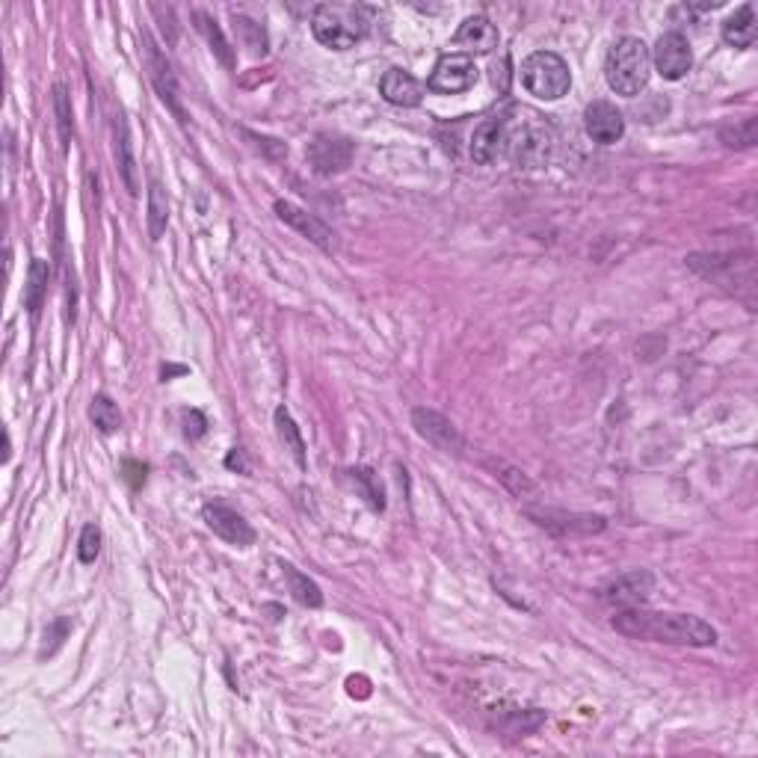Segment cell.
<instances>
[{
	"mask_svg": "<svg viewBox=\"0 0 758 758\" xmlns=\"http://www.w3.org/2000/svg\"><path fill=\"white\" fill-rule=\"evenodd\" d=\"M610 625L631 637V640H649V643H670V646H696L708 649L717 643V631L690 613H661V610H643V607H625L619 610Z\"/></svg>",
	"mask_w": 758,
	"mask_h": 758,
	"instance_id": "6da1fadb",
	"label": "cell"
},
{
	"mask_svg": "<svg viewBox=\"0 0 758 758\" xmlns=\"http://www.w3.org/2000/svg\"><path fill=\"white\" fill-rule=\"evenodd\" d=\"M371 9L362 3H320L311 15V33L332 51H347L368 36Z\"/></svg>",
	"mask_w": 758,
	"mask_h": 758,
	"instance_id": "7a4b0ae2",
	"label": "cell"
},
{
	"mask_svg": "<svg viewBox=\"0 0 758 758\" xmlns=\"http://www.w3.org/2000/svg\"><path fill=\"white\" fill-rule=\"evenodd\" d=\"M649 75H652V51L643 39L625 36V39L613 42V48L607 51L605 77L607 86L616 95L637 98L646 89Z\"/></svg>",
	"mask_w": 758,
	"mask_h": 758,
	"instance_id": "3957f363",
	"label": "cell"
},
{
	"mask_svg": "<svg viewBox=\"0 0 758 758\" xmlns=\"http://www.w3.org/2000/svg\"><path fill=\"white\" fill-rule=\"evenodd\" d=\"M504 152L510 154V160L519 169H539V166H545L551 160L554 134H551V128L539 116L522 110L516 122H507Z\"/></svg>",
	"mask_w": 758,
	"mask_h": 758,
	"instance_id": "277c9868",
	"label": "cell"
},
{
	"mask_svg": "<svg viewBox=\"0 0 758 758\" xmlns=\"http://www.w3.org/2000/svg\"><path fill=\"white\" fill-rule=\"evenodd\" d=\"M522 86L539 101H557L569 92L572 72L554 51H536L522 63Z\"/></svg>",
	"mask_w": 758,
	"mask_h": 758,
	"instance_id": "5b68a950",
	"label": "cell"
},
{
	"mask_svg": "<svg viewBox=\"0 0 758 758\" xmlns=\"http://www.w3.org/2000/svg\"><path fill=\"white\" fill-rule=\"evenodd\" d=\"M143 60H146V69H149V80H152L154 92L157 98L172 110V116L187 125V113L181 107V89H178V80H175V72L166 60V54L157 48V42L152 39V33H143Z\"/></svg>",
	"mask_w": 758,
	"mask_h": 758,
	"instance_id": "8992f818",
	"label": "cell"
},
{
	"mask_svg": "<svg viewBox=\"0 0 758 758\" xmlns=\"http://www.w3.org/2000/svg\"><path fill=\"white\" fill-rule=\"evenodd\" d=\"M528 519L536 522L554 536H593L607 528L605 516L596 513H566V510H551V507H528Z\"/></svg>",
	"mask_w": 758,
	"mask_h": 758,
	"instance_id": "52a82bcc",
	"label": "cell"
},
{
	"mask_svg": "<svg viewBox=\"0 0 758 758\" xmlns=\"http://www.w3.org/2000/svg\"><path fill=\"white\" fill-rule=\"evenodd\" d=\"M353 152H356V146L347 137H341V134H317L308 143L305 157H308V163H311V169L317 175H338V172H344L353 163Z\"/></svg>",
	"mask_w": 758,
	"mask_h": 758,
	"instance_id": "ba28073f",
	"label": "cell"
},
{
	"mask_svg": "<svg viewBox=\"0 0 758 758\" xmlns=\"http://www.w3.org/2000/svg\"><path fill=\"white\" fill-rule=\"evenodd\" d=\"M477 83V66L468 54H442L427 86L439 95H456Z\"/></svg>",
	"mask_w": 758,
	"mask_h": 758,
	"instance_id": "9c48e42d",
	"label": "cell"
},
{
	"mask_svg": "<svg viewBox=\"0 0 758 758\" xmlns=\"http://www.w3.org/2000/svg\"><path fill=\"white\" fill-rule=\"evenodd\" d=\"M652 63H655L658 75L664 77V80H682V77L690 72V66H693V54H690L687 36L679 33V30L664 33V36L655 42Z\"/></svg>",
	"mask_w": 758,
	"mask_h": 758,
	"instance_id": "30bf717a",
	"label": "cell"
},
{
	"mask_svg": "<svg viewBox=\"0 0 758 758\" xmlns=\"http://www.w3.org/2000/svg\"><path fill=\"white\" fill-rule=\"evenodd\" d=\"M584 131L593 143L599 146H613L622 140L625 134V116L622 110H616V104L610 101H593L584 110Z\"/></svg>",
	"mask_w": 758,
	"mask_h": 758,
	"instance_id": "8fae6325",
	"label": "cell"
},
{
	"mask_svg": "<svg viewBox=\"0 0 758 758\" xmlns=\"http://www.w3.org/2000/svg\"><path fill=\"white\" fill-rule=\"evenodd\" d=\"M412 427L421 439H427L433 448H439L445 454H459V448H462V439H459L456 427L445 415H439L436 409H427V406L415 409L412 412Z\"/></svg>",
	"mask_w": 758,
	"mask_h": 758,
	"instance_id": "7c38bea8",
	"label": "cell"
},
{
	"mask_svg": "<svg viewBox=\"0 0 758 758\" xmlns=\"http://www.w3.org/2000/svg\"><path fill=\"white\" fill-rule=\"evenodd\" d=\"M202 519H205V525L217 533L220 539H226L228 545L246 548V545H252V542H255V531H252V525H249V522L237 513V510L226 507V504H205Z\"/></svg>",
	"mask_w": 758,
	"mask_h": 758,
	"instance_id": "4fadbf2b",
	"label": "cell"
},
{
	"mask_svg": "<svg viewBox=\"0 0 758 758\" xmlns=\"http://www.w3.org/2000/svg\"><path fill=\"white\" fill-rule=\"evenodd\" d=\"M273 211H276V217H279L282 223L297 228L303 237H308L311 243H317L323 252H332V249H335V231L326 226L323 220H317L314 214H308V211L291 205V202H285V199H279V202L273 205Z\"/></svg>",
	"mask_w": 758,
	"mask_h": 758,
	"instance_id": "5bb4252c",
	"label": "cell"
},
{
	"mask_svg": "<svg viewBox=\"0 0 758 758\" xmlns=\"http://www.w3.org/2000/svg\"><path fill=\"white\" fill-rule=\"evenodd\" d=\"M501 42L498 27L486 18V15H471L459 24L454 36L456 48H462L459 54H492Z\"/></svg>",
	"mask_w": 758,
	"mask_h": 758,
	"instance_id": "9a60e30c",
	"label": "cell"
},
{
	"mask_svg": "<svg viewBox=\"0 0 758 758\" xmlns=\"http://www.w3.org/2000/svg\"><path fill=\"white\" fill-rule=\"evenodd\" d=\"M504 137H507V119L504 116L483 119L471 134V160L480 163V166L498 160V154L504 152Z\"/></svg>",
	"mask_w": 758,
	"mask_h": 758,
	"instance_id": "2e32d148",
	"label": "cell"
},
{
	"mask_svg": "<svg viewBox=\"0 0 758 758\" xmlns=\"http://www.w3.org/2000/svg\"><path fill=\"white\" fill-rule=\"evenodd\" d=\"M379 92L394 107H418L424 101V86L403 69H388L379 80Z\"/></svg>",
	"mask_w": 758,
	"mask_h": 758,
	"instance_id": "e0dca14e",
	"label": "cell"
},
{
	"mask_svg": "<svg viewBox=\"0 0 758 758\" xmlns=\"http://www.w3.org/2000/svg\"><path fill=\"white\" fill-rule=\"evenodd\" d=\"M655 590V575L652 572H628L622 578H616L610 587H607L605 599L607 602H616V605H628L637 607L640 602H646Z\"/></svg>",
	"mask_w": 758,
	"mask_h": 758,
	"instance_id": "ac0fdd59",
	"label": "cell"
},
{
	"mask_svg": "<svg viewBox=\"0 0 758 758\" xmlns=\"http://www.w3.org/2000/svg\"><path fill=\"white\" fill-rule=\"evenodd\" d=\"M758 36V21L753 3H744L723 21V42L732 48H753Z\"/></svg>",
	"mask_w": 758,
	"mask_h": 758,
	"instance_id": "d6986e66",
	"label": "cell"
},
{
	"mask_svg": "<svg viewBox=\"0 0 758 758\" xmlns=\"http://www.w3.org/2000/svg\"><path fill=\"white\" fill-rule=\"evenodd\" d=\"M116 160H119V172H122V181L128 187L131 196L140 193V181H137V160H134V146H131V131H128V122H125V113L119 110L116 113Z\"/></svg>",
	"mask_w": 758,
	"mask_h": 758,
	"instance_id": "ffe728a7",
	"label": "cell"
},
{
	"mask_svg": "<svg viewBox=\"0 0 758 758\" xmlns=\"http://www.w3.org/2000/svg\"><path fill=\"white\" fill-rule=\"evenodd\" d=\"M48 279H51L48 261L36 258V261L30 264V270H27V285H24V308H27L33 317L39 314V308H42L45 297H48Z\"/></svg>",
	"mask_w": 758,
	"mask_h": 758,
	"instance_id": "44dd1931",
	"label": "cell"
},
{
	"mask_svg": "<svg viewBox=\"0 0 758 758\" xmlns=\"http://www.w3.org/2000/svg\"><path fill=\"white\" fill-rule=\"evenodd\" d=\"M193 18H196L199 33L208 39V45H211L214 57H217L226 69H234V51H231L228 39L223 36V27L217 24V18H211L208 12H193Z\"/></svg>",
	"mask_w": 758,
	"mask_h": 758,
	"instance_id": "7402d4cb",
	"label": "cell"
},
{
	"mask_svg": "<svg viewBox=\"0 0 758 758\" xmlns=\"http://www.w3.org/2000/svg\"><path fill=\"white\" fill-rule=\"evenodd\" d=\"M276 430H279V439H282L285 451H291V456L297 459V465L305 468L303 433H300V427L294 424V418L288 415V409H285V406H279V409H276Z\"/></svg>",
	"mask_w": 758,
	"mask_h": 758,
	"instance_id": "603a6c76",
	"label": "cell"
},
{
	"mask_svg": "<svg viewBox=\"0 0 758 758\" xmlns=\"http://www.w3.org/2000/svg\"><path fill=\"white\" fill-rule=\"evenodd\" d=\"M89 418L101 433H116L122 427V412L107 394H95L89 403Z\"/></svg>",
	"mask_w": 758,
	"mask_h": 758,
	"instance_id": "cb8c5ba5",
	"label": "cell"
},
{
	"mask_svg": "<svg viewBox=\"0 0 758 758\" xmlns=\"http://www.w3.org/2000/svg\"><path fill=\"white\" fill-rule=\"evenodd\" d=\"M285 569V578H288V584H291V593H294V599L305 607H320L323 605V593H320V587L303 575L300 569H294L291 563H285L282 566Z\"/></svg>",
	"mask_w": 758,
	"mask_h": 758,
	"instance_id": "d4e9b609",
	"label": "cell"
},
{
	"mask_svg": "<svg viewBox=\"0 0 758 758\" xmlns=\"http://www.w3.org/2000/svg\"><path fill=\"white\" fill-rule=\"evenodd\" d=\"M166 223H169L166 190H163V184L154 178L152 184H149V234H152V240H160V234L166 231Z\"/></svg>",
	"mask_w": 758,
	"mask_h": 758,
	"instance_id": "484cf974",
	"label": "cell"
},
{
	"mask_svg": "<svg viewBox=\"0 0 758 758\" xmlns=\"http://www.w3.org/2000/svg\"><path fill=\"white\" fill-rule=\"evenodd\" d=\"M54 110H57V128H60V143L63 152H69L72 137H75V119H72V101H69V89L63 83L54 86Z\"/></svg>",
	"mask_w": 758,
	"mask_h": 758,
	"instance_id": "4316f807",
	"label": "cell"
},
{
	"mask_svg": "<svg viewBox=\"0 0 758 758\" xmlns=\"http://www.w3.org/2000/svg\"><path fill=\"white\" fill-rule=\"evenodd\" d=\"M234 30H237V36L243 39V45H246L255 57H258V54H261V57L267 54V33H264L261 24H255L252 18L234 12Z\"/></svg>",
	"mask_w": 758,
	"mask_h": 758,
	"instance_id": "83f0119b",
	"label": "cell"
},
{
	"mask_svg": "<svg viewBox=\"0 0 758 758\" xmlns=\"http://www.w3.org/2000/svg\"><path fill=\"white\" fill-rule=\"evenodd\" d=\"M756 128V119L747 116V119H741V122L723 128V131H720V140H723L729 149H753V146H756Z\"/></svg>",
	"mask_w": 758,
	"mask_h": 758,
	"instance_id": "f1b7e54d",
	"label": "cell"
},
{
	"mask_svg": "<svg viewBox=\"0 0 758 758\" xmlns=\"http://www.w3.org/2000/svg\"><path fill=\"white\" fill-rule=\"evenodd\" d=\"M350 477H353V483L359 486V492L365 495V501H368L377 513H382V510H385V495H382V486L377 483L374 471H371V468H353Z\"/></svg>",
	"mask_w": 758,
	"mask_h": 758,
	"instance_id": "f546056e",
	"label": "cell"
},
{
	"mask_svg": "<svg viewBox=\"0 0 758 758\" xmlns=\"http://www.w3.org/2000/svg\"><path fill=\"white\" fill-rule=\"evenodd\" d=\"M98 551H101V531H98L95 525H86V528L80 531V542H77V557H80V563H95Z\"/></svg>",
	"mask_w": 758,
	"mask_h": 758,
	"instance_id": "4dcf8cb0",
	"label": "cell"
},
{
	"mask_svg": "<svg viewBox=\"0 0 758 758\" xmlns=\"http://www.w3.org/2000/svg\"><path fill=\"white\" fill-rule=\"evenodd\" d=\"M495 477L504 480V483L510 486V492H516V495L533 492L531 480H528L519 468H510V465H504V462H495Z\"/></svg>",
	"mask_w": 758,
	"mask_h": 758,
	"instance_id": "1f68e13d",
	"label": "cell"
},
{
	"mask_svg": "<svg viewBox=\"0 0 758 758\" xmlns=\"http://www.w3.org/2000/svg\"><path fill=\"white\" fill-rule=\"evenodd\" d=\"M205 427H208V421H205V415H202V412H196V409L184 412V436H187V439H199V436H205Z\"/></svg>",
	"mask_w": 758,
	"mask_h": 758,
	"instance_id": "d6a6232c",
	"label": "cell"
},
{
	"mask_svg": "<svg viewBox=\"0 0 758 758\" xmlns=\"http://www.w3.org/2000/svg\"><path fill=\"white\" fill-rule=\"evenodd\" d=\"M69 631H72V622H69V619H54V622H51V628L45 631V637H51V649H48L45 655H54V652H57V646L66 640V634H69Z\"/></svg>",
	"mask_w": 758,
	"mask_h": 758,
	"instance_id": "836d02e7",
	"label": "cell"
},
{
	"mask_svg": "<svg viewBox=\"0 0 758 758\" xmlns=\"http://www.w3.org/2000/svg\"><path fill=\"white\" fill-rule=\"evenodd\" d=\"M122 471H125V480H128L134 489H140V486L146 483V465H140V462H134V459L122 462Z\"/></svg>",
	"mask_w": 758,
	"mask_h": 758,
	"instance_id": "e575fe53",
	"label": "cell"
},
{
	"mask_svg": "<svg viewBox=\"0 0 758 758\" xmlns=\"http://www.w3.org/2000/svg\"><path fill=\"white\" fill-rule=\"evenodd\" d=\"M226 465L228 468H237L240 474H249V462H246V454H243L240 448H234V451L226 456Z\"/></svg>",
	"mask_w": 758,
	"mask_h": 758,
	"instance_id": "d590c367",
	"label": "cell"
}]
</instances>
